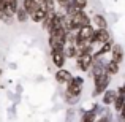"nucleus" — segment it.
<instances>
[{
	"label": "nucleus",
	"instance_id": "21",
	"mask_svg": "<svg viewBox=\"0 0 125 122\" xmlns=\"http://www.w3.org/2000/svg\"><path fill=\"white\" fill-rule=\"evenodd\" d=\"M119 68H120V64H117L116 60L111 59L109 62H106V71L109 75H117L119 73Z\"/></svg>",
	"mask_w": 125,
	"mask_h": 122
},
{
	"label": "nucleus",
	"instance_id": "13",
	"mask_svg": "<svg viewBox=\"0 0 125 122\" xmlns=\"http://www.w3.org/2000/svg\"><path fill=\"white\" fill-rule=\"evenodd\" d=\"M117 97V89H109L108 87L106 90L101 94V103L106 105V106H111V105L114 103V100H116Z\"/></svg>",
	"mask_w": 125,
	"mask_h": 122
},
{
	"label": "nucleus",
	"instance_id": "15",
	"mask_svg": "<svg viewBox=\"0 0 125 122\" xmlns=\"http://www.w3.org/2000/svg\"><path fill=\"white\" fill-rule=\"evenodd\" d=\"M92 24L95 29H108V21L103 14H94L92 16Z\"/></svg>",
	"mask_w": 125,
	"mask_h": 122
},
{
	"label": "nucleus",
	"instance_id": "22",
	"mask_svg": "<svg viewBox=\"0 0 125 122\" xmlns=\"http://www.w3.org/2000/svg\"><path fill=\"white\" fill-rule=\"evenodd\" d=\"M98 121H100V122H109V121H113V111H111L109 108H108L106 113H104L103 116L98 117Z\"/></svg>",
	"mask_w": 125,
	"mask_h": 122
},
{
	"label": "nucleus",
	"instance_id": "16",
	"mask_svg": "<svg viewBox=\"0 0 125 122\" xmlns=\"http://www.w3.org/2000/svg\"><path fill=\"white\" fill-rule=\"evenodd\" d=\"M41 3H43L41 0H22V3H21V5L24 6L25 10H27V13H29V14H32V13H33L35 10H37L38 6L41 5Z\"/></svg>",
	"mask_w": 125,
	"mask_h": 122
},
{
	"label": "nucleus",
	"instance_id": "6",
	"mask_svg": "<svg viewBox=\"0 0 125 122\" xmlns=\"http://www.w3.org/2000/svg\"><path fill=\"white\" fill-rule=\"evenodd\" d=\"M51 59H52V64H54L57 68H63L65 64H67V55H65L63 48L51 49Z\"/></svg>",
	"mask_w": 125,
	"mask_h": 122
},
{
	"label": "nucleus",
	"instance_id": "5",
	"mask_svg": "<svg viewBox=\"0 0 125 122\" xmlns=\"http://www.w3.org/2000/svg\"><path fill=\"white\" fill-rule=\"evenodd\" d=\"M83 87H84V78L79 76V75H73V78L70 79V82H67V89H65V90L73 94V95H79L81 97Z\"/></svg>",
	"mask_w": 125,
	"mask_h": 122
},
{
	"label": "nucleus",
	"instance_id": "17",
	"mask_svg": "<svg viewBox=\"0 0 125 122\" xmlns=\"http://www.w3.org/2000/svg\"><path fill=\"white\" fill-rule=\"evenodd\" d=\"M29 19H30V14L27 13V10L24 8V6H19L18 8V11H16V21L18 22H21V24H24V22H27Z\"/></svg>",
	"mask_w": 125,
	"mask_h": 122
},
{
	"label": "nucleus",
	"instance_id": "23",
	"mask_svg": "<svg viewBox=\"0 0 125 122\" xmlns=\"http://www.w3.org/2000/svg\"><path fill=\"white\" fill-rule=\"evenodd\" d=\"M73 5H76L78 8H81V10H85V6H87V3H89V0H70Z\"/></svg>",
	"mask_w": 125,
	"mask_h": 122
},
{
	"label": "nucleus",
	"instance_id": "26",
	"mask_svg": "<svg viewBox=\"0 0 125 122\" xmlns=\"http://www.w3.org/2000/svg\"><path fill=\"white\" fill-rule=\"evenodd\" d=\"M119 121H125V103H124V106H122V110L119 111V117H117Z\"/></svg>",
	"mask_w": 125,
	"mask_h": 122
},
{
	"label": "nucleus",
	"instance_id": "7",
	"mask_svg": "<svg viewBox=\"0 0 125 122\" xmlns=\"http://www.w3.org/2000/svg\"><path fill=\"white\" fill-rule=\"evenodd\" d=\"M108 40H111V33L108 29H95V33L90 38V43L92 44H103Z\"/></svg>",
	"mask_w": 125,
	"mask_h": 122
},
{
	"label": "nucleus",
	"instance_id": "28",
	"mask_svg": "<svg viewBox=\"0 0 125 122\" xmlns=\"http://www.w3.org/2000/svg\"><path fill=\"white\" fill-rule=\"evenodd\" d=\"M16 92H18V94H22V86H21V84L16 86Z\"/></svg>",
	"mask_w": 125,
	"mask_h": 122
},
{
	"label": "nucleus",
	"instance_id": "2",
	"mask_svg": "<svg viewBox=\"0 0 125 122\" xmlns=\"http://www.w3.org/2000/svg\"><path fill=\"white\" fill-rule=\"evenodd\" d=\"M68 32L65 29H60V30L54 32V33H49L48 43H49V48L54 49V48H65V44L68 43V37H67Z\"/></svg>",
	"mask_w": 125,
	"mask_h": 122
},
{
	"label": "nucleus",
	"instance_id": "10",
	"mask_svg": "<svg viewBox=\"0 0 125 122\" xmlns=\"http://www.w3.org/2000/svg\"><path fill=\"white\" fill-rule=\"evenodd\" d=\"M124 103H125V82L120 86L119 89H117V97H116V100H114V103H113L114 111H116V113H119V111L122 110Z\"/></svg>",
	"mask_w": 125,
	"mask_h": 122
},
{
	"label": "nucleus",
	"instance_id": "29",
	"mask_svg": "<svg viewBox=\"0 0 125 122\" xmlns=\"http://www.w3.org/2000/svg\"><path fill=\"white\" fill-rule=\"evenodd\" d=\"M2 73H3V70H0V76H2Z\"/></svg>",
	"mask_w": 125,
	"mask_h": 122
},
{
	"label": "nucleus",
	"instance_id": "24",
	"mask_svg": "<svg viewBox=\"0 0 125 122\" xmlns=\"http://www.w3.org/2000/svg\"><path fill=\"white\" fill-rule=\"evenodd\" d=\"M74 116H76V108L71 106L70 110L67 111V116H65V119H67V121H73V119H74Z\"/></svg>",
	"mask_w": 125,
	"mask_h": 122
},
{
	"label": "nucleus",
	"instance_id": "1",
	"mask_svg": "<svg viewBox=\"0 0 125 122\" xmlns=\"http://www.w3.org/2000/svg\"><path fill=\"white\" fill-rule=\"evenodd\" d=\"M111 76H113V75H109L108 71H101V73H97V75L92 76V79H94V90H92V97H94V98L101 97V94L109 87Z\"/></svg>",
	"mask_w": 125,
	"mask_h": 122
},
{
	"label": "nucleus",
	"instance_id": "8",
	"mask_svg": "<svg viewBox=\"0 0 125 122\" xmlns=\"http://www.w3.org/2000/svg\"><path fill=\"white\" fill-rule=\"evenodd\" d=\"M21 6L19 0H3V11L6 13V16L16 18V11Z\"/></svg>",
	"mask_w": 125,
	"mask_h": 122
},
{
	"label": "nucleus",
	"instance_id": "25",
	"mask_svg": "<svg viewBox=\"0 0 125 122\" xmlns=\"http://www.w3.org/2000/svg\"><path fill=\"white\" fill-rule=\"evenodd\" d=\"M55 2H57V5H59V8H60V11L63 13L65 8H67V5L70 3V0H55Z\"/></svg>",
	"mask_w": 125,
	"mask_h": 122
},
{
	"label": "nucleus",
	"instance_id": "12",
	"mask_svg": "<svg viewBox=\"0 0 125 122\" xmlns=\"http://www.w3.org/2000/svg\"><path fill=\"white\" fill-rule=\"evenodd\" d=\"M114 46V41L113 40H108L104 41L103 44H100L98 51H94V59H98V57H104L106 54H111V49Z\"/></svg>",
	"mask_w": 125,
	"mask_h": 122
},
{
	"label": "nucleus",
	"instance_id": "30",
	"mask_svg": "<svg viewBox=\"0 0 125 122\" xmlns=\"http://www.w3.org/2000/svg\"><path fill=\"white\" fill-rule=\"evenodd\" d=\"M41 2H43V3H46V2H48V0H41Z\"/></svg>",
	"mask_w": 125,
	"mask_h": 122
},
{
	"label": "nucleus",
	"instance_id": "4",
	"mask_svg": "<svg viewBox=\"0 0 125 122\" xmlns=\"http://www.w3.org/2000/svg\"><path fill=\"white\" fill-rule=\"evenodd\" d=\"M94 33H95V25H94V24L81 25V27L76 30V35H74V43L90 41V38L94 37Z\"/></svg>",
	"mask_w": 125,
	"mask_h": 122
},
{
	"label": "nucleus",
	"instance_id": "14",
	"mask_svg": "<svg viewBox=\"0 0 125 122\" xmlns=\"http://www.w3.org/2000/svg\"><path fill=\"white\" fill-rule=\"evenodd\" d=\"M124 57H125L124 48L119 44V43H114L113 49H111V59H113V60H116L117 64H122V62H124Z\"/></svg>",
	"mask_w": 125,
	"mask_h": 122
},
{
	"label": "nucleus",
	"instance_id": "9",
	"mask_svg": "<svg viewBox=\"0 0 125 122\" xmlns=\"http://www.w3.org/2000/svg\"><path fill=\"white\" fill-rule=\"evenodd\" d=\"M46 13H48V8H46L44 3H41V5L30 14V19L35 22V24H41V22L44 21V18H46Z\"/></svg>",
	"mask_w": 125,
	"mask_h": 122
},
{
	"label": "nucleus",
	"instance_id": "18",
	"mask_svg": "<svg viewBox=\"0 0 125 122\" xmlns=\"http://www.w3.org/2000/svg\"><path fill=\"white\" fill-rule=\"evenodd\" d=\"M63 51H65L67 59H76L78 48H76V44H74V43H67V44H65V48H63Z\"/></svg>",
	"mask_w": 125,
	"mask_h": 122
},
{
	"label": "nucleus",
	"instance_id": "3",
	"mask_svg": "<svg viewBox=\"0 0 125 122\" xmlns=\"http://www.w3.org/2000/svg\"><path fill=\"white\" fill-rule=\"evenodd\" d=\"M76 68L79 71H84V73H89V70H90L92 64H94V54H90V52H84V54H78L76 55Z\"/></svg>",
	"mask_w": 125,
	"mask_h": 122
},
{
	"label": "nucleus",
	"instance_id": "20",
	"mask_svg": "<svg viewBox=\"0 0 125 122\" xmlns=\"http://www.w3.org/2000/svg\"><path fill=\"white\" fill-rule=\"evenodd\" d=\"M63 100H65V103L70 105V106H76V105L79 103L81 97H79V95H73V94H70V92L65 90V94H63Z\"/></svg>",
	"mask_w": 125,
	"mask_h": 122
},
{
	"label": "nucleus",
	"instance_id": "11",
	"mask_svg": "<svg viewBox=\"0 0 125 122\" xmlns=\"http://www.w3.org/2000/svg\"><path fill=\"white\" fill-rule=\"evenodd\" d=\"M54 78H55V81H57L59 84H65V86H67V82H70V79L73 78V75L63 67V68H57Z\"/></svg>",
	"mask_w": 125,
	"mask_h": 122
},
{
	"label": "nucleus",
	"instance_id": "27",
	"mask_svg": "<svg viewBox=\"0 0 125 122\" xmlns=\"http://www.w3.org/2000/svg\"><path fill=\"white\" fill-rule=\"evenodd\" d=\"M8 113H10V117L16 116V103L13 105V106H10V108H8Z\"/></svg>",
	"mask_w": 125,
	"mask_h": 122
},
{
	"label": "nucleus",
	"instance_id": "19",
	"mask_svg": "<svg viewBox=\"0 0 125 122\" xmlns=\"http://www.w3.org/2000/svg\"><path fill=\"white\" fill-rule=\"evenodd\" d=\"M98 119V114L97 111L94 110V108H90V110H85L83 114H81V121L83 122H90V121H97Z\"/></svg>",
	"mask_w": 125,
	"mask_h": 122
}]
</instances>
